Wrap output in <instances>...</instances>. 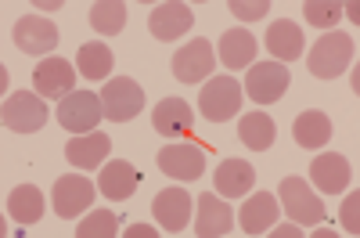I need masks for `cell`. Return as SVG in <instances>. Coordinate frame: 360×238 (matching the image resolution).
Instances as JSON below:
<instances>
[{
	"label": "cell",
	"instance_id": "1",
	"mask_svg": "<svg viewBox=\"0 0 360 238\" xmlns=\"http://www.w3.org/2000/svg\"><path fill=\"white\" fill-rule=\"evenodd\" d=\"M353 37L349 33H324L314 47H310V73L317 76V80H335V76H342L346 69H349V62H353Z\"/></svg>",
	"mask_w": 360,
	"mask_h": 238
},
{
	"label": "cell",
	"instance_id": "2",
	"mask_svg": "<svg viewBox=\"0 0 360 238\" xmlns=\"http://www.w3.org/2000/svg\"><path fill=\"white\" fill-rule=\"evenodd\" d=\"M278 202L285 206V213L299 224V227H317L324 224V202L317 199V192L303 181V177H285L278 188Z\"/></svg>",
	"mask_w": 360,
	"mask_h": 238
},
{
	"label": "cell",
	"instance_id": "3",
	"mask_svg": "<svg viewBox=\"0 0 360 238\" xmlns=\"http://www.w3.org/2000/svg\"><path fill=\"white\" fill-rule=\"evenodd\" d=\"M198 108L213 123H227L242 108V83L234 76H209V83L198 91Z\"/></svg>",
	"mask_w": 360,
	"mask_h": 238
},
{
	"label": "cell",
	"instance_id": "4",
	"mask_svg": "<svg viewBox=\"0 0 360 238\" xmlns=\"http://www.w3.org/2000/svg\"><path fill=\"white\" fill-rule=\"evenodd\" d=\"M288 83H292L288 65H281V62H256V65H249V73H245L242 91H245L256 105H274V101L285 98Z\"/></svg>",
	"mask_w": 360,
	"mask_h": 238
},
{
	"label": "cell",
	"instance_id": "5",
	"mask_svg": "<svg viewBox=\"0 0 360 238\" xmlns=\"http://www.w3.org/2000/svg\"><path fill=\"white\" fill-rule=\"evenodd\" d=\"M101 108H105V115L112 119V123H130V119H137L141 108H144V91H141V83L130 80V76L108 80L105 91H101Z\"/></svg>",
	"mask_w": 360,
	"mask_h": 238
},
{
	"label": "cell",
	"instance_id": "6",
	"mask_svg": "<svg viewBox=\"0 0 360 238\" xmlns=\"http://www.w3.org/2000/svg\"><path fill=\"white\" fill-rule=\"evenodd\" d=\"M159 170L166 177H173V181H198V177L205 173V152H202V144L195 141H173L166 144L162 152L155 156Z\"/></svg>",
	"mask_w": 360,
	"mask_h": 238
},
{
	"label": "cell",
	"instance_id": "7",
	"mask_svg": "<svg viewBox=\"0 0 360 238\" xmlns=\"http://www.w3.org/2000/svg\"><path fill=\"white\" fill-rule=\"evenodd\" d=\"M101 115H105L101 94H94V91H72L69 98H62V105H58V123H62L65 130H72V134L98 130Z\"/></svg>",
	"mask_w": 360,
	"mask_h": 238
},
{
	"label": "cell",
	"instance_id": "8",
	"mask_svg": "<svg viewBox=\"0 0 360 238\" xmlns=\"http://www.w3.org/2000/svg\"><path fill=\"white\" fill-rule=\"evenodd\" d=\"M51 206L62 220H72V217H83L86 206H94V184L90 177H79V173H65L54 181V192H51Z\"/></svg>",
	"mask_w": 360,
	"mask_h": 238
},
{
	"label": "cell",
	"instance_id": "9",
	"mask_svg": "<svg viewBox=\"0 0 360 238\" xmlns=\"http://www.w3.org/2000/svg\"><path fill=\"white\" fill-rule=\"evenodd\" d=\"M0 115H4V127L15 130V134H37L47 123V105L33 91H15L4 101V112Z\"/></svg>",
	"mask_w": 360,
	"mask_h": 238
},
{
	"label": "cell",
	"instance_id": "10",
	"mask_svg": "<svg viewBox=\"0 0 360 238\" xmlns=\"http://www.w3.org/2000/svg\"><path fill=\"white\" fill-rule=\"evenodd\" d=\"M15 47L25 51V54H51L58 47V25L44 15H22L15 22V33H11Z\"/></svg>",
	"mask_w": 360,
	"mask_h": 238
},
{
	"label": "cell",
	"instance_id": "11",
	"mask_svg": "<svg viewBox=\"0 0 360 238\" xmlns=\"http://www.w3.org/2000/svg\"><path fill=\"white\" fill-rule=\"evenodd\" d=\"M191 206H195V199L180 184H173V188H162L155 195L152 213H155V220H159V227L166 234H180V231L188 227V220H191Z\"/></svg>",
	"mask_w": 360,
	"mask_h": 238
},
{
	"label": "cell",
	"instance_id": "12",
	"mask_svg": "<svg viewBox=\"0 0 360 238\" xmlns=\"http://www.w3.org/2000/svg\"><path fill=\"white\" fill-rule=\"evenodd\" d=\"M76 65H69L65 58H44V62H37L33 87L40 98H69L76 91Z\"/></svg>",
	"mask_w": 360,
	"mask_h": 238
},
{
	"label": "cell",
	"instance_id": "13",
	"mask_svg": "<svg viewBox=\"0 0 360 238\" xmlns=\"http://www.w3.org/2000/svg\"><path fill=\"white\" fill-rule=\"evenodd\" d=\"M217 65V51L209 47V40H191L173 54V76L180 83H202Z\"/></svg>",
	"mask_w": 360,
	"mask_h": 238
},
{
	"label": "cell",
	"instance_id": "14",
	"mask_svg": "<svg viewBox=\"0 0 360 238\" xmlns=\"http://www.w3.org/2000/svg\"><path fill=\"white\" fill-rule=\"evenodd\" d=\"M152 127H155V134H162L169 141H184L195 127V112L184 98H162L152 112Z\"/></svg>",
	"mask_w": 360,
	"mask_h": 238
},
{
	"label": "cell",
	"instance_id": "15",
	"mask_svg": "<svg viewBox=\"0 0 360 238\" xmlns=\"http://www.w3.org/2000/svg\"><path fill=\"white\" fill-rule=\"evenodd\" d=\"M310 177H314V188L324 192V195H342L353 181V170H349V159L346 156H335V152H324V156H314L310 163Z\"/></svg>",
	"mask_w": 360,
	"mask_h": 238
},
{
	"label": "cell",
	"instance_id": "16",
	"mask_svg": "<svg viewBox=\"0 0 360 238\" xmlns=\"http://www.w3.org/2000/svg\"><path fill=\"white\" fill-rule=\"evenodd\" d=\"M137 184H141V173H137V166L127 163V159H112V163H105L101 173H98V192H101L108 202H127V199L137 192Z\"/></svg>",
	"mask_w": 360,
	"mask_h": 238
},
{
	"label": "cell",
	"instance_id": "17",
	"mask_svg": "<svg viewBox=\"0 0 360 238\" xmlns=\"http://www.w3.org/2000/svg\"><path fill=\"white\" fill-rule=\"evenodd\" d=\"M112 152V137L105 130H90V134H76L69 144H65V159L76 166V170H94V166H105Z\"/></svg>",
	"mask_w": 360,
	"mask_h": 238
},
{
	"label": "cell",
	"instance_id": "18",
	"mask_svg": "<svg viewBox=\"0 0 360 238\" xmlns=\"http://www.w3.org/2000/svg\"><path fill=\"white\" fill-rule=\"evenodd\" d=\"M252 184H256L252 163H249V159H238V156L224 159V163L217 166V173H213V188H217V195H224V199H242V195L252 192Z\"/></svg>",
	"mask_w": 360,
	"mask_h": 238
},
{
	"label": "cell",
	"instance_id": "19",
	"mask_svg": "<svg viewBox=\"0 0 360 238\" xmlns=\"http://www.w3.org/2000/svg\"><path fill=\"white\" fill-rule=\"evenodd\" d=\"M278 217H281V202H278V195L256 192V195L245 199L242 213H238V224H242L245 234H266L270 227L278 224Z\"/></svg>",
	"mask_w": 360,
	"mask_h": 238
},
{
	"label": "cell",
	"instance_id": "20",
	"mask_svg": "<svg viewBox=\"0 0 360 238\" xmlns=\"http://www.w3.org/2000/svg\"><path fill=\"white\" fill-rule=\"evenodd\" d=\"M191 25H195V15H191L188 4H180V0H166V4H159L152 11V18H148V29H152L155 40H176V37H184Z\"/></svg>",
	"mask_w": 360,
	"mask_h": 238
},
{
	"label": "cell",
	"instance_id": "21",
	"mask_svg": "<svg viewBox=\"0 0 360 238\" xmlns=\"http://www.w3.org/2000/svg\"><path fill=\"white\" fill-rule=\"evenodd\" d=\"M234 227V210L224 202V195H198V217H195V231L202 238H220Z\"/></svg>",
	"mask_w": 360,
	"mask_h": 238
},
{
	"label": "cell",
	"instance_id": "22",
	"mask_svg": "<svg viewBox=\"0 0 360 238\" xmlns=\"http://www.w3.org/2000/svg\"><path fill=\"white\" fill-rule=\"evenodd\" d=\"M217 58H220L217 65H224V69H234V73L249 69L256 62V37L249 29H227L217 44Z\"/></svg>",
	"mask_w": 360,
	"mask_h": 238
},
{
	"label": "cell",
	"instance_id": "23",
	"mask_svg": "<svg viewBox=\"0 0 360 238\" xmlns=\"http://www.w3.org/2000/svg\"><path fill=\"white\" fill-rule=\"evenodd\" d=\"M307 40H303V29H299L292 18H278L266 25V51L278 58V62H295L299 54H303Z\"/></svg>",
	"mask_w": 360,
	"mask_h": 238
},
{
	"label": "cell",
	"instance_id": "24",
	"mask_svg": "<svg viewBox=\"0 0 360 238\" xmlns=\"http://www.w3.org/2000/svg\"><path fill=\"white\" fill-rule=\"evenodd\" d=\"M292 137L299 148H324L328 141H332V119H328V112L321 108H307L295 115L292 123Z\"/></svg>",
	"mask_w": 360,
	"mask_h": 238
},
{
	"label": "cell",
	"instance_id": "25",
	"mask_svg": "<svg viewBox=\"0 0 360 238\" xmlns=\"http://www.w3.org/2000/svg\"><path fill=\"white\" fill-rule=\"evenodd\" d=\"M238 137H242V144L252 148V152H266V148H274V141H278V123L266 112H249V115H242V123H238Z\"/></svg>",
	"mask_w": 360,
	"mask_h": 238
},
{
	"label": "cell",
	"instance_id": "26",
	"mask_svg": "<svg viewBox=\"0 0 360 238\" xmlns=\"http://www.w3.org/2000/svg\"><path fill=\"white\" fill-rule=\"evenodd\" d=\"M112 62H115L112 47H108L105 40H90V44H83L79 54H76V73H79L83 80H90V83H94V80H108Z\"/></svg>",
	"mask_w": 360,
	"mask_h": 238
},
{
	"label": "cell",
	"instance_id": "27",
	"mask_svg": "<svg viewBox=\"0 0 360 238\" xmlns=\"http://www.w3.org/2000/svg\"><path fill=\"white\" fill-rule=\"evenodd\" d=\"M8 213L15 224H37L44 217V192L37 184H18L8 195Z\"/></svg>",
	"mask_w": 360,
	"mask_h": 238
},
{
	"label": "cell",
	"instance_id": "28",
	"mask_svg": "<svg viewBox=\"0 0 360 238\" xmlns=\"http://www.w3.org/2000/svg\"><path fill=\"white\" fill-rule=\"evenodd\" d=\"M90 25H94V33H105V37L123 33L127 4H123V0H98V4L90 8Z\"/></svg>",
	"mask_w": 360,
	"mask_h": 238
},
{
	"label": "cell",
	"instance_id": "29",
	"mask_svg": "<svg viewBox=\"0 0 360 238\" xmlns=\"http://www.w3.org/2000/svg\"><path fill=\"white\" fill-rule=\"evenodd\" d=\"M303 15H307V22L314 29H335L339 18L346 15V4H342V0H307Z\"/></svg>",
	"mask_w": 360,
	"mask_h": 238
},
{
	"label": "cell",
	"instance_id": "30",
	"mask_svg": "<svg viewBox=\"0 0 360 238\" xmlns=\"http://www.w3.org/2000/svg\"><path fill=\"white\" fill-rule=\"evenodd\" d=\"M79 238H115L119 234V217L112 210H94V213H86L76 227Z\"/></svg>",
	"mask_w": 360,
	"mask_h": 238
},
{
	"label": "cell",
	"instance_id": "31",
	"mask_svg": "<svg viewBox=\"0 0 360 238\" xmlns=\"http://www.w3.org/2000/svg\"><path fill=\"white\" fill-rule=\"evenodd\" d=\"M227 8H231V15H234V18H242V22H256V18H263V15H266V8H270V4H266V0H231Z\"/></svg>",
	"mask_w": 360,
	"mask_h": 238
},
{
	"label": "cell",
	"instance_id": "32",
	"mask_svg": "<svg viewBox=\"0 0 360 238\" xmlns=\"http://www.w3.org/2000/svg\"><path fill=\"white\" fill-rule=\"evenodd\" d=\"M356 206H360V192H353L346 202H342V227L349 231V234H360V220H356Z\"/></svg>",
	"mask_w": 360,
	"mask_h": 238
},
{
	"label": "cell",
	"instance_id": "33",
	"mask_svg": "<svg viewBox=\"0 0 360 238\" xmlns=\"http://www.w3.org/2000/svg\"><path fill=\"white\" fill-rule=\"evenodd\" d=\"M299 234H303V231H299V224L292 220V224H274V227H270V238H299Z\"/></svg>",
	"mask_w": 360,
	"mask_h": 238
},
{
	"label": "cell",
	"instance_id": "34",
	"mask_svg": "<svg viewBox=\"0 0 360 238\" xmlns=\"http://www.w3.org/2000/svg\"><path fill=\"white\" fill-rule=\"evenodd\" d=\"M159 231L152 227V224H130L127 227V238H155Z\"/></svg>",
	"mask_w": 360,
	"mask_h": 238
},
{
	"label": "cell",
	"instance_id": "35",
	"mask_svg": "<svg viewBox=\"0 0 360 238\" xmlns=\"http://www.w3.org/2000/svg\"><path fill=\"white\" fill-rule=\"evenodd\" d=\"M37 8H40V11H58V8H62V0H40Z\"/></svg>",
	"mask_w": 360,
	"mask_h": 238
}]
</instances>
